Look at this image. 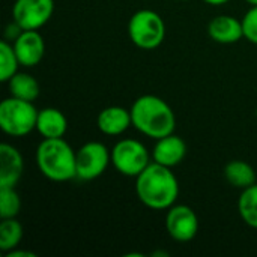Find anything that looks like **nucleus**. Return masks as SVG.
Here are the masks:
<instances>
[{"label": "nucleus", "mask_w": 257, "mask_h": 257, "mask_svg": "<svg viewBox=\"0 0 257 257\" xmlns=\"http://www.w3.org/2000/svg\"><path fill=\"white\" fill-rule=\"evenodd\" d=\"M136 194L146 208L164 211L176 203L179 182L170 167L154 161L136 178Z\"/></svg>", "instance_id": "nucleus-1"}, {"label": "nucleus", "mask_w": 257, "mask_h": 257, "mask_svg": "<svg viewBox=\"0 0 257 257\" xmlns=\"http://www.w3.org/2000/svg\"><path fill=\"white\" fill-rule=\"evenodd\" d=\"M133 126L143 136L158 140L175 133L176 117L172 107L157 95L139 96L131 108Z\"/></svg>", "instance_id": "nucleus-2"}, {"label": "nucleus", "mask_w": 257, "mask_h": 257, "mask_svg": "<svg viewBox=\"0 0 257 257\" xmlns=\"http://www.w3.org/2000/svg\"><path fill=\"white\" fill-rule=\"evenodd\" d=\"M36 164L44 178L68 182L77 178L75 151L62 139H42L36 149Z\"/></svg>", "instance_id": "nucleus-3"}, {"label": "nucleus", "mask_w": 257, "mask_h": 257, "mask_svg": "<svg viewBox=\"0 0 257 257\" xmlns=\"http://www.w3.org/2000/svg\"><path fill=\"white\" fill-rule=\"evenodd\" d=\"M38 113L32 101L9 96L0 102V128L11 137H26L36 130Z\"/></svg>", "instance_id": "nucleus-4"}, {"label": "nucleus", "mask_w": 257, "mask_h": 257, "mask_svg": "<svg viewBox=\"0 0 257 257\" xmlns=\"http://www.w3.org/2000/svg\"><path fill=\"white\" fill-rule=\"evenodd\" d=\"M128 36L136 47L155 50L166 38L164 20L152 9H140L128 21Z\"/></svg>", "instance_id": "nucleus-5"}, {"label": "nucleus", "mask_w": 257, "mask_h": 257, "mask_svg": "<svg viewBox=\"0 0 257 257\" xmlns=\"http://www.w3.org/2000/svg\"><path fill=\"white\" fill-rule=\"evenodd\" d=\"M111 154V164L113 167L123 176L128 178H137L149 164L151 157L146 146L134 139H122L119 140L113 149Z\"/></svg>", "instance_id": "nucleus-6"}, {"label": "nucleus", "mask_w": 257, "mask_h": 257, "mask_svg": "<svg viewBox=\"0 0 257 257\" xmlns=\"http://www.w3.org/2000/svg\"><path fill=\"white\" fill-rule=\"evenodd\" d=\"M77 178L81 181H93L99 178L111 163V154L101 142H87L75 151Z\"/></svg>", "instance_id": "nucleus-7"}, {"label": "nucleus", "mask_w": 257, "mask_h": 257, "mask_svg": "<svg viewBox=\"0 0 257 257\" xmlns=\"http://www.w3.org/2000/svg\"><path fill=\"white\" fill-rule=\"evenodd\" d=\"M54 12V0H15L12 20L21 30H38Z\"/></svg>", "instance_id": "nucleus-8"}, {"label": "nucleus", "mask_w": 257, "mask_h": 257, "mask_svg": "<svg viewBox=\"0 0 257 257\" xmlns=\"http://www.w3.org/2000/svg\"><path fill=\"white\" fill-rule=\"evenodd\" d=\"M166 230L176 242H190L199 232V218L188 205H173L167 209Z\"/></svg>", "instance_id": "nucleus-9"}, {"label": "nucleus", "mask_w": 257, "mask_h": 257, "mask_svg": "<svg viewBox=\"0 0 257 257\" xmlns=\"http://www.w3.org/2000/svg\"><path fill=\"white\" fill-rule=\"evenodd\" d=\"M12 45L20 65L24 68L36 66L45 53V42L38 30H21Z\"/></svg>", "instance_id": "nucleus-10"}, {"label": "nucleus", "mask_w": 257, "mask_h": 257, "mask_svg": "<svg viewBox=\"0 0 257 257\" xmlns=\"http://www.w3.org/2000/svg\"><path fill=\"white\" fill-rule=\"evenodd\" d=\"M185 155H187V145L176 134H170L163 139H158L152 149V160L170 169L181 164Z\"/></svg>", "instance_id": "nucleus-11"}, {"label": "nucleus", "mask_w": 257, "mask_h": 257, "mask_svg": "<svg viewBox=\"0 0 257 257\" xmlns=\"http://www.w3.org/2000/svg\"><path fill=\"white\" fill-rule=\"evenodd\" d=\"M24 172V160L20 151L9 145H0V187H12L20 182Z\"/></svg>", "instance_id": "nucleus-12"}, {"label": "nucleus", "mask_w": 257, "mask_h": 257, "mask_svg": "<svg viewBox=\"0 0 257 257\" xmlns=\"http://www.w3.org/2000/svg\"><path fill=\"white\" fill-rule=\"evenodd\" d=\"M208 35L218 44H236L244 38L242 21L233 15H218L209 21Z\"/></svg>", "instance_id": "nucleus-13"}, {"label": "nucleus", "mask_w": 257, "mask_h": 257, "mask_svg": "<svg viewBox=\"0 0 257 257\" xmlns=\"http://www.w3.org/2000/svg\"><path fill=\"white\" fill-rule=\"evenodd\" d=\"M131 125H133L131 111L119 105H110L102 108L96 117L98 130L102 134L111 137L123 134Z\"/></svg>", "instance_id": "nucleus-14"}, {"label": "nucleus", "mask_w": 257, "mask_h": 257, "mask_svg": "<svg viewBox=\"0 0 257 257\" xmlns=\"http://www.w3.org/2000/svg\"><path fill=\"white\" fill-rule=\"evenodd\" d=\"M68 130V120L65 114L54 108L47 107L39 110L36 120V131L42 139H62Z\"/></svg>", "instance_id": "nucleus-15"}, {"label": "nucleus", "mask_w": 257, "mask_h": 257, "mask_svg": "<svg viewBox=\"0 0 257 257\" xmlns=\"http://www.w3.org/2000/svg\"><path fill=\"white\" fill-rule=\"evenodd\" d=\"M224 178L232 187L239 188V190H245V188L256 184L257 175L253 166L248 164L247 161L233 160L229 164H226Z\"/></svg>", "instance_id": "nucleus-16"}, {"label": "nucleus", "mask_w": 257, "mask_h": 257, "mask_svg": "<svg viewBox=\"0 0 257 257\" xmlns=\"http://www.w3.org/2000/svg\"><path fill=\"white\" fill-rule=\"evenodd\" d=\"M8 90L11 96L33 102L39 96V83L27 72H17L8 80Z\"/></svg>", "instance_id": "nucleus-17"}, {"label": "nucleus", "mask_w": 257, "mask_h": 257, "mask_svg": "<svg viewBox=\"0 0 257 257\" xmlns=\"http://www.w3.org/2000/svg\"><path fill=\"white\" fill-rule=\"evenodd\" d=\"M24 229L23 224L14 218H2L0 223V251L9 253L11 250L17 248L23 239Z\"/></svg>", "instance_id": "nucleus-18"}, {"label": "nucleus", "mask_w": 257, "mask_h": 257, "mask_svg": "<svg viewBox=\"0 0 257 257\" xmlns=\"http://www.w3.org/2000/svg\"><path fill=\"white\" fill-rule=\"evenodd\" d=\"M238 212L247 226L257 229V184L242 190L238 199Z\"/></svg>", "instance_id": "nucleus-19"}, {"label": "nucleus", "mask_w": 257, "mask_h": 257, "mask_svg": "<svg viewBox=\"0 0 257 257\" xmlns=\"http://www.w3.org/2000/svg\"><path fill=\"white\" fill-rule=\"evenodd\" d=\"M20 60L15 54L14 45L6 39L0 42V81L8 83V80L18 72Z\"/></svg>", "instance_id": "nucleus-20"}, {"label": "nucleus", "mask_w": 257, "mask_h": 257, "mask_svg": "<svg viewBox=\"0 0 257 257\" xmlns=\"http://www.w3.org/2000/svg\"><path fill=\"white\" fill-rule=\"evenodd\" d=\"M21 199L12 187H0V217L14 218L20 214Z\"/></svg>", "instance_id": "nucleus-21"}, {"label": "nucleus", "mask_w": 257, "mask_h": 257, "mask_svg": "<svg viewBox=\"0 0 257 257\" xmlns=\"http://www.w3.org/2000/svg\"><path fill=\"white\" fill-rule=\"evenodd\" d=\"M242 29H244V38L257 45V5L251 6L245 15L242 17Z\"/></svg>", "instance_id": "nucleus-22"}, {"label": "nucleus", "mask_w": 257, "mask_h": 257, "mask_svg": "<svg viewBox=\"0 0 257 257\" xmlns=\"http://www.w3.org/2000/svg\"><path fill=\"white\" fill-rule=\"evenodd\" d=\"M6 257H36L35 253H32V251H27V250H17V248H14V250H11L9 253H6L5 254Z\"/></svg>", "instance_id": "nucleus-23"}, {"label": "nucleus", "mask_w": 257, "mask_h": 257, "mask_svg": "<svg viewBox=\"0 0 257 257\" xmlns=\"http://www.w3.org/2000/svg\"><path fill=\"white\" fill-rule=\"evenodd\" d=\"M203 2L208 3V5H211V6H220V5H226L230 0H203Z\"/></svg>", "instance_id": "nucleus-24"}, {"label": "nucleus", "mask_w": 257, "mask_h": 257, "mask_svg": "<svg viewBox=\"0 0 257 257\" xmlns=\"http://www.w3.org/2000/svg\"><path fill=\"white\" fill-rule=\"evenodd\" d=\"M247 3H250L251 6H254V5H257V0H245Z\"/></svg>", "instance_id": "nucleus-25"}]
</instances>
